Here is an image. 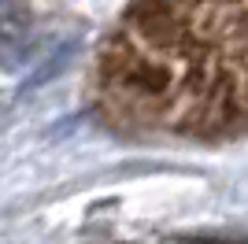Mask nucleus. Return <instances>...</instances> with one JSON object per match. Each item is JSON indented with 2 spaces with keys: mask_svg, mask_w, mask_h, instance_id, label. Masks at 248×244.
<instances>
[{
  "mask_svg": "<svg viewBox=\"0 0 248 244\" xmlns=\"http://www.w3.org/2000/svg\"><path fill=\"white\" fill-rule=\"evenodd\" d=\"M89 96L130 137H245L248 0H134L96 52Z\"/></svg>",
  "mask_w": 248,
  "mask_h": 244,
  "instance_id": "nucleus-1",
  "label": "nucleus"
}]
</instances>
